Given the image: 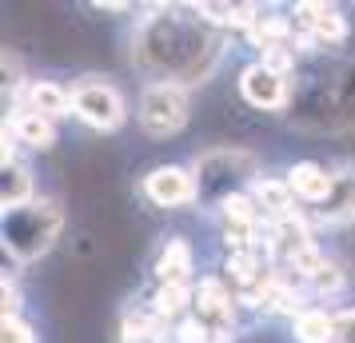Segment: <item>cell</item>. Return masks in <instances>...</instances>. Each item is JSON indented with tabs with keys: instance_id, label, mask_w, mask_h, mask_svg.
I'll return each mask as SVG.
<instances>
[{
	"instance_id": "cell-18",
	"label": "cell",
	"mask_w": 355,
	"mask_h": 343,
	"mask_svg": "<svg viewBox=\"0 0 355 343\" xmlns=\"http://www.w3.org/2000/svg\"><path fill=\"white\" fill-rule=\"evenodd\" d=\"M211 340V327L200 319V315H184L180 324H172V343H208Z\"/></svg>"
},
{
	"instance_id": "cell-8",
	"label": "cell",
	"mask_w": 355,
	"mask_h": 343,
	"mask_svg": "<svg viewBox=\"0 0 355 343\" xmlns=\"http://www.w3.org/2000/svg\"><path fill=\"white\" fill-rule=\"evenodd\" d=\"M284 180H288L291 196L300 200V204L323 208L327 196L336 192V168H331V164H320V160H295Z\"/></svg>"
},
{
	"instance_id": "cell-21",
	"label": "cell",
	"mask_w": 355,
	"mask_h": 343,
	"mask_svg": "<svg viewBox=\"0 0 355 343\" xmlns=\"http://www.w3.org/2000/svg\"><path fill=\"white\" fill-rule=\"evenodd\" d=\"M336 343H355V308L336 311Z\"/></svg>"
},
{
	"instance_id": "cell-16",
	"label": "cell",
	"mask_w": 355,
	"mask_h": 343,
	"mask_svg": "<svg viewBox=\"0 0 355 343\" xmlns=\"http://www.w3.org/2000/svg\"><path fill=\"white\" fill-rule=\"evenodd\" d=\"M148 304L156 308V315H160L164 324H180L184 315H192L196 292H192V283H164V288L152 292Z\"/></svg>"
},
{
	"instance_id": "cell-12",
	"label": "cell",
	"mask_w": 355,
	"mask_h": 343,
	"mask_svg": "<svg viewBox=\"0 0 355 343\" xmlns=\"http://www.w3.org/2000/svg\"><path fill=\"white\" fill-rule=\"evenodd\" d=\"M4 128H12V136L24 148H33V152H52L56 140H60V132H56L52 120H44V116H36V112H24V108L4 116Z\"/></svg>"
},
{
	"instance_id": "cell-17",
	"label": "cell",
	"mask_w": 355,
	"mask_h": 343,
	"mask_svg": "<svg viewBox=\"0 0 355 343\" xmlns=\"http://www.w3.org/2000/svg\"><path fill=\"white\" fill-rule=\"evenodd\" d=\"M343 288H347V272L336 260H327L315 276H307V292L320 299H336V295H343Z\"/></svg>"
},
{
	"instance_id": "cell-14",
	"label": "cell",
	"mask_w": 355,
	"mask_h": 343,
	"mask_svg": "<svg viewBox=\"0 0 355 343\" xmlns=\"http://www.w3.org/2000/svg\"><path fill=\"white\" fill-rule=\"evenodd\" d=\"M252 196H256L259 212H263L268 224H279V220L295 216V196H291V188H288L284 176H259V180L252 184Z\"/></svg>"
},
{
	"instance_id": "cell-15",
	"label": "cell",
	"mask_w": 355,
	"mask_h": 343,
	"mask_svg": "<svg viewBox=\"0 0 355 343\" xmlns=\"http://www.w3.org/2000/svg\"><path fill=\"white\" fill-rule=\"evenodd\" d=\"M291 340L295 343H336V311L304 308L291 319Z\"/></svg>"
},
{
	"instance_id": "cell-6",
	"label": "cell",
	"mask_w": 355,
	"mask_h": 343,
	"mask_svg": "<svg viewBox=\"0 0 355 343\" xmlns=\"http://www.w3.org/2000/svg\"><path fill=\"white\" fill-rule=\"evenodd\" d=\"M140 192H144V200L152 208H160V212H180V208L196 204V172L184 168V164H156V168L144 172Z\"/></svg>"
},
{
	"instance_id": "cell-2",
	"label": "cell",
	"mask_w": 355,
	"mask_h": 343,
	"mask_svg": "<svg viewBox=\"0 0 355 343\" xmlns=\"http://www.w3.org/2000/svg\"><path fill=\"white\" fill-rule=\"evenodd\" d=\"M192 172H196V204L208 208V212H220L224 200L252 192V184L263 176V160L243 144H220L208 148L204 156H196Z\"/></svg>"
},
{
	"instance_id": "cell-7",
	"label": "cell",
	"mask_w": 355,
	"mask_h": 343,
	"mask_svg": "<svg viewBox=\"0 0 355 343\" xmlns=\"http://www.w3.org/2000/svg\"><path fill=\"white\" fill-rule=\"evenodd\" d=\"M236 88H240V100L248 108H256V112H284V108H291V96H295V88H291L288 76H279L263 60L243 64Z\"/></svg>"
},
{
	"instance_id": "cell-11",
	"label": "cell",
	"mask_w": 355,
	"mask_h": 343,
	"mask_svg": "<svg viewBox=\"0 0 355 343\" xmlns=\"http://www.w3.org/2000/svg\"><path fill=\"white\" fill-rule=\"evenodd\" d=\"M315 220L327 228H343L355 220V160L336 164V192L327 196L323 208H315Z\"/></svg>"
},
{
	"instance_id": "cell-3",
	"label": "cell",
	"mask_w": 355,
	"mask_h": 343,
	"mask_svg": "<svg viewBox=\"0 0 355 343\" xmlns=\"http://www.w3.org/2000/svg\"><path fill=\"white\" fill-rule=\"evenodd\" d=\"M64 231V208L60 200L52 196H36L33 204H24L17 212L0 216V247H4V260H12L17 267L49 256L56 240Z\"/></svg>"
},
{
	"instance_id": "cell-1",
	"label": "cell",
	"mask_w": 355,
	"mask_h": 343,
	"mask_svg": "<svg viewBox=\"0 0 355 343\" xmlns=\"http://www.w3.org/2000/svg\"><path fill=\"white\" fill-rule=\"evenodd\" d=\"M224 60V33L211 28L196 12V4H156L152 17L136 24L132 64L148 76V84H180L196 88Z\"/></svg>"
},
{
	"instance_id": "cell-9",
	"label": "cell",
	"mask_w": 355,
	"mask_h": 343,
	"mask_svg": "<svg viewBox=\"0 0 355 343\" xmlns=\"http://www.w3.org/2000/svg\"><path fill=\"white\" fill-rule=\"evenodd\" d=\"M17 108H24V112H36L44 116V120H64V116H72V88H64V84L56 80H28L24 84V92H20L17 100H12V112Z\"/></svg>"
},
{
	"instance_id": "cell-20",
	"label": "cell",
	"mask_w": 355,
	"mask_h": 343,
	"mask_svg": "<svg viewBox=\"0 0 355 343\" xmlns=\"http://www.w3.org/2000/svg\"><path fill=\"white\" fill-rule=\"evenodd\" d=\"M0 308H4V319H20V308H24V299H20V288L17 279H4V288H0Z\"/></svg>"
},
{
	"instance_id": "cell-5",
	"label": "cell",
	"mask_w": 355,
	"mask_h": 343,
	"mask_svg": "<svg viewBox=\"0 0 355 343\" xmlns=\"http://www.w3.org/2000/svg\"><path fill=\"white\" fill-rule=\"evenodd\" d=\"M72 116L92 132H116L128 120V104L120 88L104 76H80L72 84Z\"/></svg>"
},
{
	"instance_id": "cell-19",
	"label": "cell",
	"mask_w": 355,
	"mask_h": 343,
	"mask_svg": "<svg viewBox=\"0 0 355 343\" xmlns=\"http://www.w3.org/2000/svg\"><path fill=\"white\" fill-rule=\"evenodd\" d=\"M0 343H36V331L24 315L20 319H0Z\"/></svg>"
},
{
	"instance_id": "cell-4",
	"label": "cell",
	"mask_w": 355,
	"mask_h": 343,
	"mask_svg": "<svg viewBox=\"0 0 355 343\" xmlns=\"http://www.w3.org/2000/svg\"><path fill=\"white\" fill-rule=\"evenodd\" d=\"M136 120L140 132L152 140H172L188 128L192 120V104H188V88L180 84H144L140 88V104H136Z\"/></svg>"
},
{
	"instance_id": "cell-13",
	"label": "cell",
	"mask_w": 355,
	"mask_h": 343,
	"mask_svg": "<svg viewBox=\"0 0 355 343\" xmlns=\"http://www.w3.org/2000/svg\"><path fill=\"white\" fill-rule=\"evenodd\" d=\"M33 200H36L33 168L24 160L0 164V208H4V212H17L24 204H33Z\"/></svg>"
},
{
	"instance_id": "cell-10",
	"label": "cell",
	"mask_w": 355,
	"mask_h": 343,
	"mask_svg": "<svg viewBox=\"0 0 355 343\" xmlns=\"http://www.w3.org/2000/svg\"><path fill=\"white\" fill-rule=\"evenodd\" d=\"M192 272H196L192 244H188L184 236H168L164 247L156 252V263H152L156 288H164V283H192Z\"/></svg>"
}]
</instances>
